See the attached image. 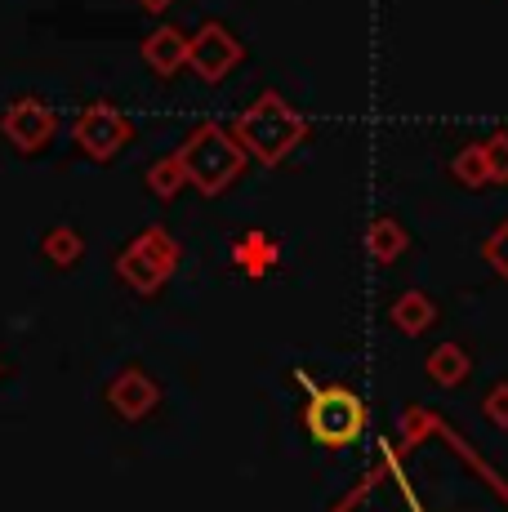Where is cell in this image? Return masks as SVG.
I'll list each match as a JSON object with an SVG mask.
<instances>
[{
  "label": "cell",
  "instance_id": "cell-8",
  "mask_svg": "<svg viewBox=\"0 0 508 512\" xmlns=\"http://www.w3.org/2000/svg\"><path fill=\"white\" fill-rule=\"evenodd\" d=\"M107 401H112V410L121 419L139 423V419H148L156 410V383L139 366H130V370H121L112 383H107Z\"/></svg>",
  "mask_w": 508,
  "mask_h": 512
},
{
  "label": "cell",
  "instance_id": "cell-13",
  "mask_svg": "<svg viewBox=\"0 0 508 512\" xmlns=\"http://www.w3.org/2000/svg\"><path fill=\"white\" fill-rule=\"evenodd\" d=\"M41 254L54 263V268H72V263H81V254H85V236L76 228H67V223H58V228H50L41 236Z\"/></svg>",
  "mask_w": 508,
  "mask_h": 512
},
{
  "label": "cell",
  "instance_id": "cell-20",
  "mask_svg": "<svg viewBox=\"0 0 508 512\" xmlns=\"http://www.w3.org/2000/svg\"><path fill=\"white\" fill-rule=\"evenodd\" d=\"M174 0H139V9H148V14H165Z\"/></svg>",
  "mask_w": 508,
  "mask_h": 512
},
{
  "label": "cell",
  "instance_id": "cell-3",
  "mask_svg": "<svg viewBox=\"0 0 508 512\" xmlns=\"http://www.w3.org/2000/svg\"><path fill=\"white\" fill-rule=\"evenodd\" d=\"M299 383L308 388L304 428H308V437L317 441V446L339 450V446H353L361 432H366V401H361L353 388H339V383L317 388L304 370H299Z\"/></svg>",
  "mask_w": 508,
  "mask_h": 512
},
{
  "label": "cell",
  "instance_id": "cell-19",
  "mask_svg": "<svg viewBox=\"0 0 508 512\" xmlns=\"http://www.w3.org/2000/svg\"><path fill=\"white\" fill-rule=\"evenodd\" d=\"M486 419H491L495 428H508V383H495V388L486 392Z\"/></svg>",
  "mask_w": 508,
  "mask_h": 512
},
{
  "label": "cell",
  "instance_id": "cell-6",
  "mask_svg": "<svg viewBox=\"0 0 508 512\" xmlns=\"http://www.w3.org/2000/svg\"><path fill=\"white\" fill-rule=\"evenodd\" d=\"M54 130H58L54 107L41 103V98H32V94L14 98V103L0 112V134H5V139L14 143L23 156L45 152V147L54 143Z\"/></svg>",
  "mask_w": 508,
  "mask_h": 512
},
{
  "label": "cell",
  "instance_id": "cell-17",
  "mask_svg": "<svg viewBox=\"0 0 508 512\" xmlns=\"http://www.w3.org/2000/svg\"><path fill=\"white\" fill-rule=\"evenodd\" d=\"M486 152V170H491V183H508V134H491V139L482 143Z\"/></svg>",
  "mask_w": 508,
  "mask_h": 512
},
{
  "label": "cell",
  "instance_id": "cell-15",
  "mask_svg": "<svg viewBox=\"0 0 508 512\" xmlns=\"http://www.w3.org/2000/svg\"><path fill=\"white\" fill-rule=\"evenodd\" d=\"M451 174L464 187H473V192H482L486 183H491V170H486V152H482V143H468V147H459L455 152V161H451Z\"/></svg>",
  "mask_w": 508,
  "mask_h": 512
},
{
  "label": "cell",
  "instance_id": "cell-10",
  "mask_svg": "<svg viewBox=\"0 0 508 512\" xmlns=\"http://www.w3.org/2000/svg\"><path fill=\"white\" fill-rule=\"evenodd\" d=\"M388 317H393V326H397V330L415 339V334L433 330V321H437V303L428 299L424 290H406L402 299L393 303V312H388Z\"/></svg>",
  "mask_w": 508,
  "mask_h": 512
},
{
  "label": "cell",
  "instance_id": "cell-7",
  "mask_svg": "<svg viewBox=\"0 0 508 512\" xmlns=\"http://www.w3.org/2000/svg\"><path fill=\"white\" fill-rule=\"evenodd\" d=\"M241 63V41L223 23H201V32L188 41V67L205 85H219Z\"/></svg>",
  "mask_w": 508,
  "mask_h": 512
},
{
  "label": "cell",
  "instance_id": "cell-12",
  "mask_svg": "<svg viewBox=\"0 0 508 512\" xmlns=\"http://www.w3.org/2000/svg\"><path fill=\"white\" fill-rule=\"evenodd\" d=\"M424 370H428V379L442 383V388H459V383L468 379V352L459 348V343H437V348L428 352Z\"/></svg>",
  "mask_w": 508,
  "mask_h": 512
},
{
  "label": "cell",
  "instance_id": "cell-16",
  "mask_svg": "<svg viewBox=\"0 0 508 512\" xmlns=\"http://www.w3.org/2000/svg\"><path fill=\"white\" fill-rule=\"evenodd\" d=\"M143 179H148V187L156 196H161V201H170V196H179V187L188 183L183 179V165H179V156H161V161L156 165H148V174H143Z\"/></svg>",
  "mask_w": 508,
  "mask_h": 512
},
{
  "label": "cell",
  "instance_id": "cell-2",
  "mask_svg": "<svg viewBox=\"0 0 508 512\" xmlns=\"http://www.w3.org/2000/svg\"><path fill=\"white\" fill-rule=\"evenodd\" d=\"M174 156H179L188 187H197L201 196L228 192L232 179L246 170V152H241V143L232 139L223 125H210V121L197 125V130L183 139V147Z\"/></svg>",
  "mask_w": 508,
  "mask_h": 512
},
{
  "label": "cell",
  "instance_id": "cell-5",
  "mask_svg": "<svg viewBox=\"0 0 508 512\" xmlns=\"http://www.w3.org/2000/svg\"><path fill=\"white\" fill-rule=\"evenodd\" d=\"M134 125L125 112H116L112 103H90L76 112L72 121V143L81 147L90 161H116V156L130 147Z\"/></svg>",
  "mask_w": 508,
  "mask_h": 512
},
{
  "label": "cell",
  "instance_id": "cell-9",
  "mask_svg": "<svg viewBox=\"0 0 508 512\" xmlns=\"http://www.w3.org/2000/svg\"><path fill=\"white\" fill-rule=\"evenodd\" d=\"M188 41L179 27H156V32L143 41V63L152 67L156 76H174L183 63H188Z\"/></svg>",
  "mask_w": 508,
  "mask_h": 512
},
{
  "label": "cell",
  "instance_id": "cell-11",
  "mask_svg": "<svg viewBox=\"0 0 508 512\" xmlns=\"http://www.w3.org/2000/svg\"><path fill=\"white\" fill-rule=\"evenodd\" d=\"M406 245H410V236H406V228L397 219H375L370 223V232H366V250H370V259L375 263H397L406 254Z\"/></svg>",
  "mask_w": 508,
  "mask_h": 512
},
{
  "label": "cell",
  "instance_id": "cell-14",
  "mask_svg": "<svg viewBox=\"0 0 508 512\" xmlns=\"http://www.w3.org/2000/svg\"><path fill=\"white\" fill-rule=\"evenodd\" d=\"M232 259H237L241 272H250V277H263V272L277 263V245H272L263 232H250V236H241V241H237Z\"/></svg>",
  "mask_w": 508,
  "mask_h": 512
},
{
  "label": "cell",
  "instance_id": "cell-1",
  "mask_svg": "<svg viewBox=\"0 0 508 512\" xmlns=\"http://www.w3.org/2000/svg\"><path fill=\"white\" fill-rule=\"evenodd\" d=\"M304 134H308V121L277 90L259 94L246 112L237 116V125H232V139H237L241 152L254 156L259 165L286 161V156L304 143Z\"/></svg>",
  "mask_w": 508,
  "mask_h": 512
},
{
  "label": "cell",
  "instance_id": "cell-18",
  "mask_svg": "<svg viewBox=\"0 0 508 512\" xmlns=\"http://www.w3.org/2000/svg\"><path fill=\"white\" fill-rule=\"evenodd\" d=\"M482 254H486V263H491V268L508 281V219H504L500 228H495V232L482 241Z\"/></svg>",
  "mask_w": 508,
  "mask_h": 512
},
{
  "label": "cell",
  "instance_id": "cell-21",
  "mask_svg": "<svg viewBox=\"0 0 508 512\" xmlns=\"http://www.w3.org/2000/svg\"><path fill=\"white\" fill-rule=\"evenodd\" d=\"M0 370H5V366H0Z\"/></svg>",
  "mask_w": 508,
  "mask_h": 512
},
{
  "label": "cell",
  "instance_id": "cell-4",
  "mask_svg": "<svg viewBox=\"0 0 508 512\" xmlns=\"http://www.w3.org/2000/svg\"><path fill=\"white\" fill-rule=\"evenodd\" d=\"M179 259H183L179 241H174L165 228H148L121 250V259H116V277L130 285L134 294H156L165 281L174 277Z\"/></svg>",
  "mask_w": 508,
  "mask_h": 512
}]
</instances>
